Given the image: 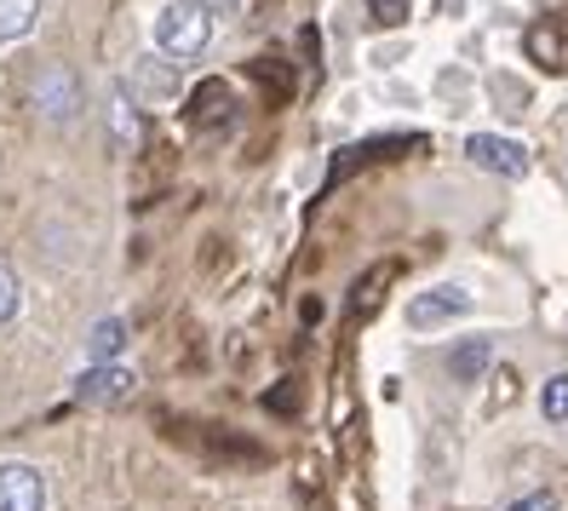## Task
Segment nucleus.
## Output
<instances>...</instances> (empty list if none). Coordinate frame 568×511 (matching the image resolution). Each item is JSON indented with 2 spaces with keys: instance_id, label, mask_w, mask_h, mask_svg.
Listing matches in <instances>:
<instances>
[{
  "instance_id": "18",
  "label": "nucleus",
  "mask_w": 568,
  "mask_h": 511,
  "mask_svg": "<svg viewBox=\"0 0 568 511\" xmlns=\"http://www.w3.org/2000/svg\"><path fill=\"white\" fill-rule=\"evenodd\" d=\"M506 511H562V500H557V489H528V494H517Z\"/></svg>"
},
{
  "instance_id": "12",
  "label": "nucleus",
  "mask_w": 568,
  "mask_h": 511,
  "mask_svg": "<svg viewBox=\"0 0 568 511\" xmlns=\"http://www.w3.org/2000/svg\"><path fill=\"white\" fill-rule=\"evenodd\" d=\"M36 23H41V0H0V47L29 41Z\"/></svg>"
},
{
  "instance_id": "10",
  "label": "nucleus",
  "mask_w": 568,
  "mask_h": 511,
  "mask_svg": "<svg viewBox=\"0 0 568 511\" xmlns=\"http://www.w3.org/2000/svg\"><path fill=\"white\" fill-rule=\"evenodd\" d=\"M494 362V339L488 333H471V339H459V345L448 351V380L454 385H477L483 373Z\"/></svg>"
},
{
  "instance_id": "14",
  "label": "nucleus",
  "mask_w": 568,
  "mask_h": 511,
  "mask_svg": "<svg viewBox=\"0 0 568 511\" xmlns=\"http://www.w3.org/2000/svg\"><path fill=\"white\" fill-rule=\"evenodd\" d=\"M110 127H115V144H121V150L139 144V104H132L126 81H115V87H110Z\"/></svg>"
},
{
  "instance_id": "19",
  "label": "nucleus",
  "mask_w": 568,
  "mask_h": 511,
  "mask_svg": "<svg viewBox=\"0 0 568 511\" xmlns=\"http://www.w3.org/2000/svg\"><path fill=\"white\" fill-rule=\"evenodd\" d=\"M207 7H213V12L224 18V12H236V0H207Z\"/></svg>"
},
{
  "instance_id": "1",
  "label": "nucleus",
  "mask_w": 568,
  "mask_h": 511,
  "mask_svg": "<svg viewBox=\"0 0 568 511\" xmlns=\"http://www.w3.org/2000/svg\"><path fill=\"white\" fill-rule=\"evenodd\" d=\"M213 36H219V12L207 7V0H166V7L150 18V47L161 58H173V63L202 58L213 47Z\"/></svg>"
},
{
  "instance_id": "16",
  "label": "nucleus",
  "mask_w": 568,
  "mask_h": 511,
  "mask_svg": "<svg viewBox=\"0 0 568 511\" xmlns=\"http://www.w3.org/2000/svg\"><path fill=\"white\" fill-rule=\"evenodd\" d=\"M540 414L557 420V425L568 420V373H551V380L540 385Z\"/></svg>"
},
{
  "instance_id": "3",
  "label": "nucleus",
  "mask_w": 568,
  "mask_h": 511,
  "mask_svg": "<svg viewBox=\"0 0 568 511\" xmlns=\"http://www.w3.org/2000/svg\"><path fill=\"white\" fill-rule=\"evenodd\" d=\"M126 92H132V104L161 110V104H179L184 98V76H179L173 58L144 52V58H132V70H126Z\"/></svg>"
},
{
  "instance_id": "11",
  "label": "nucleus",
  "mask_w": 568,
  "mask_h": 511,
  "mask_svg": "<svg viewBox=\"0 0 568 511\" xmlns=\"http://www.w3.org/2000/svg\"><path fill=\"white\" fill-rule=\"evenodd\" d=\"M126 351V317H98L87 328V362H121Z\"/></svg>"
},
{
  "instance_id": "6",
  "label": "nucleus",
  "mask_w": 568,
  "mask_h": 511,
  "mask_svg": "<svg viewBox=\"0 0 568 511\" xmlns=\"http://www.w3.org/2000/svg\"><path fill=\"white\" fill-rule=\"evenodd\" d=\"M459 317H471V288H459V282H443V288L408 299V328L414 333H425V328L437 333L443 322H459Z\"/></svg>"
},
{
  "instance_id": "15",
  "label": "nucleus",
  "mask_w": 568,
  "mask_h": 511,
  "mask_svg": "<svg viewBox=\"0 0 568 511\" xmlns=\"http://www.w3.org/2000/svg\"><path fill=\"white\" fill-rule=\"evenodd\" d=\"M18 311H23V282H18V270L0 259V328L18 322Z\"/></svg>"
},
{
  "instance_id": "4",
  "label": "nucleus",
  "mask_w": 568,
  "mask_h": 511,
  "mask_svg": "<svg viewBox=\"0 0 568 511\" xmlns=\"http://www.w3.org/2000/svg\"><path fill=\"white\" fill-rule=\"evenodd\" d=\"M47 505H52V483L41 465L0 460V511H47Z\"/></svg>"
},
{
  "instance_id": "9",
  "label": "nucleus",
  "mask_w": 568,
  "mask_h": 511,
  "mask_svg": "<svg viewBox=\"0 0 568 511\" xmlns=\"http://www.w3.org/2000/svg\"><path fill=\"white\" fill-rule=\"evenodd\" d=\"M236 121V92H230L224 81H202L190 92V127H202V132H219Z\"/></svg>"
},
{
  "instance_id": "2",
  "label": "nucleus",
  "mask_w": 568,
  "mask_h": 511,
  "mask_svg": "<svg viewBox=\"0 0 568 511\" xmlns=\"http://www.w3.org/2000/svg\"><path fill=\"white\" fill-rule=\"evenodd\" d=\"M29 104L47 127H75L81 110H87V87L70 63H41L36 81H29Z\"/></svg>"
},
{
  "instance_id": "5",
  "label": "nucleus",
  "mask_w": 568,
  "mask_h": 511,
  "mask_svg": "<svg viewBox=\"0 0 568 511\" xmlns=\"http://www.w3.org/2000/svg\"><path fill=\"white\" fill-rule=\"evenodd\" d=\"M465 161L483 167V173H499V179H528V150L517 139H506V132H471L465 139Z\"/></svg>"
},
{
  "instance_id": "13",
  "label": "nucleus",
  "mask_w": 568,
  "mask_h": 511,
  "mask_svg": "<svg viewBox=\"0 0 568 511\" xmlns=\"http://www.w3.org/2000/svg\"><path fill=\"white\" fill-rule=\"evenodd\" d=\"M557 18H540L528 29V52H534V63H540V70H568V47L557 41Z\"/></svg>"
},
{
  "instance_id": "8",
  "label": "nucleus",
  "mask_w": 568,
  "mask_h": 511,
  "mask_svg": "<svg viewBox=\"0 0 568 511\" xmlns=\"http://www.w3.org/2000/svg\"><path fill=\"white\" fill-rule=\"evenodd\" d=\"M414 144H419L414 132H390V139H362V144H351V150H339V156H333L327 179L339 184V179L362 173V167H374V161H396V156H403V150H414Z\"/></svg>"
},
{
  "instance_id": "7",
  "label": "nucleus",
  "mask_w": 568,
  "mask_h": 511,
  "mask_svg": "<svg viewBox=\"0 0 568 511\" xmlns=\"http://www.w3.org/2000/svg\"><path fill=\"white\" fill-rule=\"evenodd\" d=\"M139 391V373L126 362H87V373L75 380V402H126Z\"/></svg>"
},
{
  "instance_id": "17",
  "label": "nucleus",
  "mask_w": 568,
  "mask_h": 511,
  "mask_svg": "<svg viewBox=\"0 0 568 511\" xmlns=\"http://www.w3.org/2000/svg\"><path fill=\"white\" fill-rule=\"evenodd\" d=\"M362 7H367V18L385 23V29H396V23L414 18V0H362Z\"/></svg>"
}]
</instances>
